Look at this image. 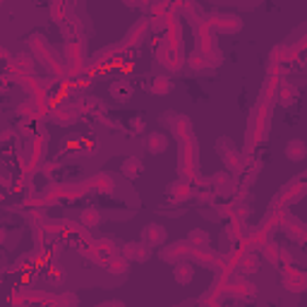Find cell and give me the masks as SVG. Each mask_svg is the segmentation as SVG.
I'll return each instance as SVG.
<instances>
[{
    "mask_svg": "<svg viewBox=\"0 0 307 307\" xmlns=\"http://www.w3.org/2000/svg\"><path fill=\"white\" fill-rule=\"evenodd\" d=\"M190 242H206V235L202 233V231H192L190 233Z\"/></svg>",
    "mask_w": 307,
    "mask_h": 307,
    "instance_id": "obj_12",
    "label": "cell"
},
{
    "mask_svg": "<svg viewBox=\"0 0 307 307\" xmlns=\"http://www.w3.org/2000/svg\"><path fill=\"white\" fill-rule=\"evenodd\" d=\"M166 146H168L166 135H161V132L149 135V139H146V149H149L151 154H161V151H166Z\"/></svg>",
    "mask_w": 307,
    "mask_h": 307,
    "instance_id": "obj_5",
    "label": "cell"
},
{
    "mask_svg": "<svg viewBox=\"0 0 307 307\" xmlns=\"http://www.w3.org/2000/svg\"><path fill=\"white\" fill-rule=\"evenodd\" d=\"M82 221H84L87 226H96V223L101 221V216H99V211H94V209H87V211L82 214Z\"/></svg>",
    "mask_w": 307,
    "mask_h": 307,
    "instance_id": "obj_9",
    "label": "cell"
},
{
    "mask_svg": "<svg viewBox=\"0 0 307 307\" xmlns=\"http://www.w3.org/2000/svg\"><path fill=\"white\" fill-rule=\"evenodd\" d=\"M144 242L149 247H159L166 242V228L161 223H149L144 228Z\"/></svg>",
    "mask_w": 307,
    "mask_h": 307,
    "instance_id": "obj_1",
    "label": "cell"
},
{
    "mask_svg": "<svg viewBox=\"0 0 307 307\" xmlns=\"http://www.w3.org/2000/svg\"><path fill=\"white\" fill-rule=\"evenodd\" d=\"M142 171H144V166H142L139 159H135V156L125 159L123 166H120V173H125L127 178H139V175H142Z\"/></svg>",
    "mask_w": 307,
    "mask_h": 307,
    "instance_id": "obj_4",
    "label": "cell"
},
{
    "mask_svg": "<svg viewBox=\"0 0 307 307\" xmlns=\"http://www.w3.org/2000/svg\"><path fill=\"white\" fill-rule=\"evenodd\" d=\"M307 156V144L303 139H290L288 144H286V159L288 161H303Z\"/></svg>",
    "mask_w": 307,
    "mask_h": 307,
    "instance_id": "obj_2",
    "label": "cell"
},
{
    "mask_svg": "<svg viewBox=\"0 0 307 307\" xmlns=\"http://www.w3.org/2000/svg\"><path fill=\"white\" fill-rule=\"evenodd\" d=\"M295 87H286V89L281 91V103H293L295 101Z\"/></svg>",
    "mask_w": 307,
    "mask_h": 307,
    "instance_id": "obj_10",
    "label": "cell"
},
{
    "mask_svg": "<svg viewBox=\"0 0 307 307\" xmlns=\"http://www.w3.org/2000/svg\"><path fill=\"white\" fill-rule=\"evenodd\" d=\"M257 267H259V259H257V257H247V259H245V271H257Z\"/></svg>",
    "mask_w": 307,
    "mask_h": 307,
    "instance_id": "obj_11",
    "label": "cell"
},
{
    "mask_svg": "<svg viewBox=\"0 0 307 307\" xmlns=\"http://www.w3.org/2000/svg\"><path fill=\"white\" fill-rule=\"evenodd\" d=\"M123 271H125V262H118V264L113 262L110 264V273H123Z\"/></svg>",
    "mask_w": 307,
    "mask_h": 307,
    "instance_id": "obj_13",
    "label": "cell"
},
{
    "mask_svg": "<svg viewBox=\"0 0 307 307\" xmlns=\"http://www.w3.org/2000/svg\"><path fill=\"white\" fill-rule=\"evenodd\" d=\"M173 273H175V281L178 283H190L192 281V276H195V269H192V264H187V262H180L175 269H173Z\"/></svg>",
    "mask_w": 307,
    "mask_h": 307,
    "instance_id": "obj_6",
    "label": "cell"
},
{
    "mask_svg": "<svg viewBox=\"0 0 307 307\" xmlns=\"http://www.w3.org/2000/svg\"><path fill=\"white\" fill-rule=\"evenodd\" d=\"M110 94H113L115 99H120V101H127V99L132 96V87H130L127 82H115V84L110 87Z\"/></svg>",
    "mask_w": 307,
    "mask_h": 307,
    "instance_id": "obj_7",
    "label": "cell"
},
{
    "mask_svg": "<svg viewBox=\"0 0 307 307\" xmlns=\"http://www.w3.org/2000/svg\"><path fill=\"white\" fill-rule=\"evenodd\" d=\"M173 89V84L168 82V77H156L154 79V91L156 94H166V91H171Z\"/></svg>",
    "mask_w": 307,
    "mask_h": 307,
    "instance_id": "obj_8",
    "label": "cell"
},
{
    "mask_svg": "<svg viewBox=\"0 0 307 307\" xmlns=\"http://www.w3.org/2000/svg\"><path fill=\"white\" fill-rule=\"evenodd\" d=\"M149 245L146 242H127L125 245V257L127 259H135V262H146L149 259Z\"/></svg>",
    "mask_w": 307,
    "mask_h": 307,
    "instance_id": "obj_3",
    "label": "cell"
}]
</instances>
